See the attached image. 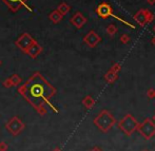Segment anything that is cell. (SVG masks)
I'll return each mask as SVG.
<instances>
[{
	"mask_svg": "<svg viewBox=\"0 0 155 151\" xmlns=\"http://www.w3.org/2000/svg\"><path fill=\"white\" fill-rule=\"evenodd\" d=\"M85 40L88 42V44H90L91 47H94V46H96V44H97L98 42L100 41V37L95 33V32L91 31L87 36H86Z\"/></svg>",
	"mask_w": 155,
	"mask_h": 151,
	"instance_id": "3957f363",
	"label": "cell"
},
{
	"mask_svg": "<svg viewBox=\"0 0 155 151\" xmlns=\"http://www.w3.org/2000/svg\"><path fill=\"white\" fill-rule=\"evenodd\" d=\"M154 32H155V27H154Z\"/></svg>",
	"mask_w": 155,
	"mask_h": 151,
	"instance_id": "8fae6325",
	"label": "cell"
},
{
	"mask_svg": "<svg viewBox=\"0 0 155 151\" xmlns=\"http://www.w3.org/2000/svg\"><path fill=\"white\" fill-rule=\"evenodd\" d=\"M107 32H108V33H109L111 36H113L114 34H115L116 32H117V29H116V27H115L114 25H109V28L107 29Z\"/></svg>",
	"mask_w": 155,
	"mask_h": 151,
	"instance_id": "8992f818",
	"label": "cell"
},
{
	"mask_svg": "<svg viewBox=\"0 0 155 151\" xmlns=\"http://www.w3.org/2000/svg\"><path fill=\"white\" fill-rule=\"evenodd\" d=\"M148 1V3H150V4H154L155 3V0H147Z\"/></svg>",
	"mask_w": 155,
	"mask_h": 151,
	"instance_id": "9c48e42d",
	"label": "cell"
},
{
	"mask_svg": "<svg viewBox=\"0 0 155 151\" xmlns=\"http://www.w3.org/2000/svg\"><path fill=\"white\" fill-rule=\"evenodd\" d=\"M97 14L99 15L102 18H108V17L113 14V13H112V8L110 6V4L103 2V3H102L97 8Z\"/></svg>",
	"mask_w": 155,
	"mask_h": 151,
	"instance_id": "7a4b0ae2",
	"label": "cell"
},
{
	"mask_svg": "<svg viewBox=\"0 0 155 151\" xmlns=\"http://www.w3.org/2000/svg\"><path fill=\"white\" fill-rule=\"evenodd\" d=\"M4 1H5L13 10H17V8L22 4V2L24 1V0H4Z\"/></svg>",
	"mask_w": 155,
	"mask_h": 151,
	"instance_id": "5b68a950",
	"label": "cell"
},
{
	"mask_svg": "<svg viewBox=\"0 0 155 151\" xmlns=\"http://www.w3.org/2000/svg\"><path fill=\"white\" fill-rule=\"evenodd\" d=\"M145 14H146V19H147V22H151L152 20L154 19V16L150 11L145 10Z\"/></svg>",
	"mask_w": 155,
	"mask_h": 151,
	"instance_id": "52a82bcc",
	"label": "cell"
},
{
	"mask_svg": "<svg viewBox=\"0 0 155 151\" xmlns=\"http://www.w3.org/2000/svg\"><path fill=\"white\" fill-rule=\"evenodd\" d=\"M129 39H130V38H129L128 35H122L121 37H120V40H121L122 44H128Z\"/></svg>",
	"mask_w": 155,
	"mask_h": 151,
	"instance_id": "ba28073f",
	"label": "cell"
},
{
	"mask_svg": "<svg viewBox=\"0 0 155 151\" xmlns=\"http://www.w3.org/2000/svg\"><path fill=\"white\" fill-rule=\"evenodd\" d=\"M134 19L139 23L140 25H145L147 23V19H146V14H145V10L139 11L136 15L134 16Z\"/></svg>",
	"mask_w": 155,
	"mask_h": 151,
	"instance_id": "277c9868",
	"label": "cell"
},
{
	"mask_svg": "<svg viewBox=\"0 0 155 151\" xmlns=\"http://www.w3.org/2000/svg\"><path fill=\"white\" fill-rule=\"evenodd\" d=\"M52 88L39 75H35L25 86L24 94L33 103H42L52 95Z\"/></svg>",
	"mask_w": 155,
	"mask_h": 151,
	"instance_id": "6da1fadb",
	"label": "cell"
},
{
	"mask_svg": "<svg viewBox=\"0 0 155 151\" xmlns=\"http://www.w3.org/2000/svg\"><path fill=\"white\" fill-rule=\"evenodd\" d=\"M152 42H153V44H155V37H154V38H153V40H152Z\"/></svg>",
	"mask_w": 155,
	"mask_h": 151,
	"instance_id": "30bf717a",
	"label": "cell"
}]
</instances>
